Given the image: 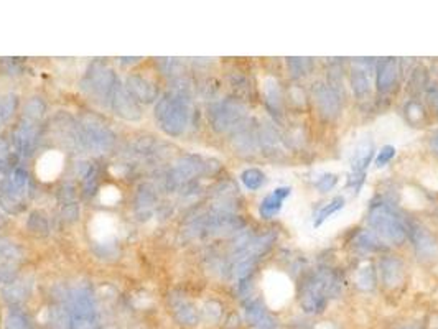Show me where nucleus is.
<instances>
[{
	"label": "nucleus",
	"instance_id": "f257e3e1",
	"mask_svg": "<svg viewBox=\"0 0 438 329\" xmlns=\"http://www.w3.org/2000/svg\"><path fill=\"white\" fill-rule=\"evenodd\" d=\"M338 291H340V282H338L335 273L321 270V272L310 275L307 282L303 283L300 305L305 313L316 315V313L323 311L328 300L338 295Z\"/></svg>",
	"mask_w": 438,
	"mask_h": 329
},
{
	"label": "nucleus",
	"instance_id": "f03ea898",
	"mask_svg": "<svg viewBox=\"0 0 438 329\" xmlns=\"http://www.w3.org/2000/svg\"><path fill=\"white\" fill-rule=\"evenodd\" d=\"M367 224L374 234L382 241L399 246L407 237V227L400 219V216L389 204H374L367 214Z\"/></svg>",
	"mask_w": 438,
	"mask_h": 329
},
{
	"label": "nucleus",
	"instance_id": "7ed1b4c3",
	"mask_svg": "<svg viewBox=\"0 0 438 329\" xmlns=\"http://www.w3.org/2000/svg\"><path fill=\"white\" fill-rule=\"evenodd\" d=\"M264 288H266L267 303L271 306L285 305L292 296V283L283 273L271 272L264 278Z\"/></svg>",
	"mask_w": 438,
	"mask_h": 329
},
{
	"label": "nucleus",
	"instance_id": "20e7f679",
	"mask_svg": "<svg viewBox=\"0 0 438 329\" xmlns=\"http://www.w3.org/2000/svg\"><path fill=\"white\" fill-rule=\"evenodd\" d=\"M410 239L414 242L415 254L424 262H434L438 258V242L425 227L419 224L410 226Z\"/></svg>",
	"mask_w": 438,
	"mask_h": 329
},
{
	"label": "nucleus",
	"instance_id": "39448f33",
	"mask_svg": "<svg viewBox=\"0 0 438 329\" xmlns=\"http://www.w3.org/2000/svg\"><path fill=\"white\" fill-rule=\"evenodd\" d=\"M65 167V155L58 150L45 152L35 164V173L38 177L40 182L50 183L60 177Z\"/></svg>",
	"mask_w": 438,
	"mask_h": 329
},
{
	"label": "nucleus",
	"instance_id": "423d86ee",
	"mask_svg": "<svg viewBox=\"0 0 438 329\" xmlns=\"http://www.w3.org/2000/svg\"><path fill=\"white\" fill-rule=\"evenodd\" d=\"M118 217L108 214V212H98V214L89 221V236H91L93 241L99 244L113 241V239L118 236Z\"/></svg>",
	"mask_w": 438,
	"mask_h": 329
},
{
	"label": "nucleus",
	"instance_id": "0eeeda50",
	"mask_svg": "<svg viewBox=\"0 0 438 329\" xmlns=\"http://www.w3.org/2000/svg\"><path fill=\"white\" fill-rule=\"evenodd\" d=\"M315 103L320 114L326 119H335L341 113V99L336 89L326 84H316L315 88Z\"/></svg>",
	"mask_w": 438,
	"mask_h": 329
},
{
	"label": "nucleus",
	"instance_id": "6e6552de",
	"mask_svg": "<svg viewBox=\"0 0 438 329\" xmlns=\"http://www.w3.org/2000/svg\"><path fill=\"white\" fill-rule=\"evenodd\" d=\"M399 79V61L395 58H384L376 66V86L379 93L392 91Z\"/></svg>",
	"mask_w": 438,
	"mask_h": 329
},
{
	"label": "nucleus",
	"instance_id": "1a4fd4ad",
	"mask_svg": "<svg viewBox=\"0 0 438 329\" xmlns=\"http://www.w3.org/2000/svg\"><path fill=\"white\" fill-rule=\"evenodd\" d=\"M350 84L356 98H364L371 91V66L366 60L353 61Z\"/></svg>",
	"mask_w": 438,
	"mask_h": 329
},
{
	"label": "nucleus",
	"instance_id": "9d476101",
	"mask_svg": "<svg viewBox=\"0 0 438 329\" xmlns=\"http://www.w3.org/2000/svg\"><path fill=\"white\" fill-rule=\"evenodd\" d=\"M372 157L374 142L369 139H361L356 143L355 150L351 153V174L364 178V172H366L369 164H371Z\"/></svg>",
	"mask_w": 438,
	"mask_h": 329
},
{
	"label": "nucleus",
	"instance_id": "9b49d317",
	"mask_svg": "<svg viewBox=\"0 0 438 329\" xmlns=\"http://www.w3.org/2000/svg\"><path fill=\"white\" fill-rule=\"evenodd\" d=\"M290 193H292V189L288 187H278L273 189L271 194H267L266 198L262 199L261 209H259L264 219H272V217H276L278 212L282 211L285 201H287Z\"/></svg>",
	"mask_w": 438,
	"mask_h": 329
},
{
	"label": "nucleus",
	"instance_id": "f8f14e48",
	"mask_svg": "<svg viewBox=\"0 0 438 329\" xmlns=\"http://www.w3.org/2000/svg\"><path fill=\"white\" fill-rule=\"evenodd\" d=\"M247 321L256 329H277L278 323L262 303H251L247 306Z\"/></svg>",
	"mask_w": 438,
	"mask_h": 329
},
{
	"label": "nucleus",
	"instance_id": "ddd939ff",
	"mask_svg": "<svg viewBox=\"0 0 438 329\" xmlns=\"http://www.w3.org/2000/svg\"><path fill=\"white\" fill-rule=\"evenodd\" d=\"M382 282L387 288H395L404 282V265L397 258L387 257L381 262Z\"/></svg>",
	"mask_w": 438,
	"mask_h": 329
},
{
	"label": "nucleus",
	"instance_id": "4468645a",
	"mask_svg": "<svg viewBox=\"0 0 438 329\" xmlns=\"http://www.w3.org/2000/svg\"><path fill=\"white\" fill-rule=\"evenodd\" d=\"M266 104L272 115L278 118L282 114V91L277 79L273 78L266 79Z\"/></svg>",
	"mask_w": 438,
	"mask_h": 329
},
{
	"label": "nucleus",
	"instance_id": "2eb2a0df",
	"mask_svg": "<svg viewBox=\"0 0 438 329\" xmlns=\"http://www.w3.org/2000/svg\"><path fill=\"white\" fill-rule=\"evenodd\" d=\"M346 201L343 196H336V198H333L330 201V203H326L321 206V208H318V211L313 214V226L315 229H318L320 226L325 224V221H328L331 216L336 214L338 211H341L343 208H345Z\"/></svg>",
	"mask_w": 438,
	"mask_h": 329
},
{
	"label": "nucleus",
	"instance_id": "dca6fc26",
	"mask_svg": "<svg viewBox=\"0 0 438 329\" xmlns=\"http://www.w3.org/2000/svg\"><path fill=\"white\" fill-rule=\"evenodd\" d=\"M356 285L363 291H371L376 288V268L371 263H364L356 273Z\"/></svg>",
	"mask_w": 438,
	"mask_h": 329
},
{
	"label": "nucleus",
	"instance_id": "f3484780",
	"mask_svg": "<svg viewBox=\"0 0 438 329\" xmlns=\"http://www.w3.org/2000/svg\"><path fill=\"white\" fill-rule=\"evenodd\" d=\"M242 183L246 184V188H249L251 191H256L261 188L264 183H266V174L257 168H249L242 173Z\"/></svg>",
	"mask_w": 438,
	"mask_h": 329
},
{
	"label": "nucleus",
	"instance_id": "a211bd4d",
	"mask_svg": "<svg viewBox=\"0 0 438 329\" xmlns=\"http://www.w3.org/2000/svg\"><path fill=\"white\" fill-rule=\"evenodd\" d=\"M356 246L360 247L361 251L367 252H376L382 249L381 242H379V239L374 232H361V234L356 237Z\"/></svg>",
	"mask_w": 438,
	"mask_h": 329
},
{
	"label": "nucleus",
	"instance_id": "6ab92c4d",
	"mask_svg": "<svg viewBox=\"0 0 438 329\" xmlns=\"http://www.w3.org/2000/svg\"><path fill=\"white\" fill-rule=\"evenodd\" d=\"M311 66H313V63H311L310 58H288V68L293 78H302L305 74H308Z\"/></svg>",
	"mask_w": 438,
	"mask_h": 329
},
{
	"label": "nucleus",
	"instance_id": "aec40b11",
	"mask_svg": "<svg viewBox=\"0 0 438 329\" xmlns=\"http://www.w3.org/2000/svg\"><path fill=\"white\" fill-rule=\"evenodd\" d=\"M122 198V193H120V189L118 187H114V184H105V187L101 188L99 191V201H101V204L104 206H115Z\"/></svg>",
	"mask_w": 438,
	"mask_h": 329
},
{
	"label": "nucleus",
	"instance_id": "412c9836",
	"mask_svg": "<svg viewBox=\"0 0 438 329\" xmlns=\"http://www.w3.org/2000/svg\"><path fill=\"white\" fill-rule=\"evenodd\" d=\"M338 182H340L338 174H335V173H321L320 177L315 179V188L318 189L320 193H330V191H333L336 188Z\"/></svg>",
	"mask_w": 438,
	"mask_h": 329
},
{
	"label": "nucleus",
	"instance_id": "4be33fe9",
	"mask_svg": "<svg viewBox=\"0 0 438 329\" xmlns=\"http://www.w3.org/2000/svg\"><path fill=\"white\" fill-rule=\"evenodd\" d=\"M395 157V147L394 145H384L381 148V152L377 153L376 157V167H384V164H387L392 158Z\"/></svg>",
	"mask_w": 438,
	"mask_h": 329
},
{
	"label": "nucleus",
	"instance_id": "5701e85b",
	"mask_svg": "<svg viewBox=\"0 0 438 329\" xmlns=\"http://www.w3.org/2000/svg\"><path fill=\"white\" fill-rule=\"evenodd\" d=\"M407 115L412 122H419L424 119V109L419 103H409L407 104Z\"/></svg>",
	"mask_w": 438,
	"mask_h": 329
},
{
	"label": "nucleus",
	"instance_id": "b1692460",
	"mask_svg": "<svg viewBox=\"0 0 438 329\" xmlns=\"http://www.w3.org/2000/svg\"><path fill=\"white\" fill-rule=\"evenodd\" d=\"M429 100H430V104L434 105V109L437 110V114H438V88H430L429 89Z\"/></svg>",
	"mask_w": 438,
	"mask_h": 329
},
{
	"label": "nucleus",
	"instance_id": "393cba45",
	"mask_svg": "<svg viewBox=\"0 0 438 329\" xmlns=\"http://www.w3.org/2000/svg\"><path fill=\"white\" fill-rule=\"evenodd\" d=\"M7 329H25V328H24V325H22V321L14 320V321H10V325H9Z\"/></svg>",
	"mask_w": 438,
	"mask_h": 329
},
{
	"label": "nucleus",
	"instance_id": "a878e982",
	"mask_svg": "<svg viewBox=\"0 0 438 329\" xmlns=\"http://www.w3.org/2000/svg\"><path fill=\"white\" fill-rule=\"evenodd\" d=\"M430 145H432V148H434V152H435V153H438V132H435L434 137H432Z\"/></svg>",
	"mask_w": 438,
	"mask_h": 329
},
{
	"label": "nucleus",
	"instance_id": "bb28decb",
	"mask_svg": "<svg viewBox=\"0 0 438 329\" xmlns=\"http://www.w3.org/2000/svg\"><path fill=\"white\" fill-rule=\"evenodd\" d=\"M400 329H417L415 326H404V328H400Z\"/></svg>",
	"mask_w": 438,
	"mask_h": 329
}]
</instances>
